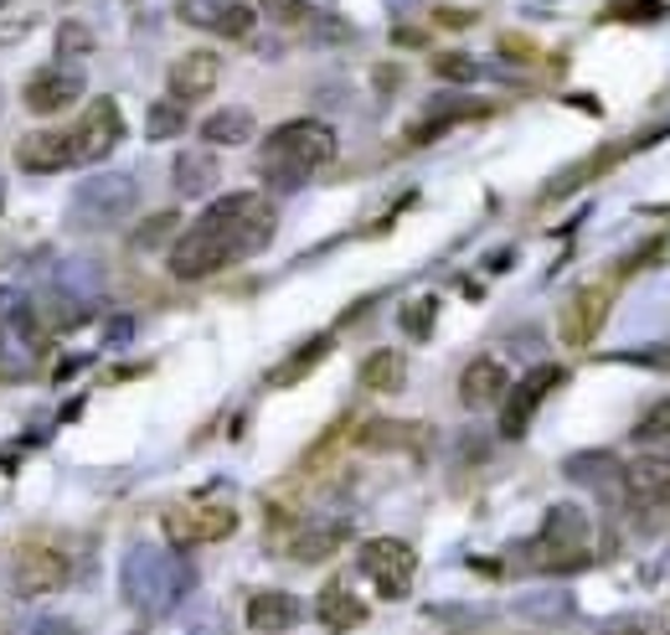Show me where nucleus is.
Masks as SVG:
<instances>
[{
	"label": "nucleus",
	"instance_id": "obj_1",
	"mask_svg": "<svg viewBox=\"0 0 670 635\" xmlns=\"http://www.w3.org/2000/svg\"><path fill=\"white\" fill-rule=\"evenodd\" d=\"M279 227V212L264 192H227L171 243V274L176 279H212L217 269L268 248Z\"/></svg>",
	"mask_w": 670,
	"mask_h": 635
},
{
	"label": "nucleus",
	"instance_id": "obj_2",
	"mask_svg": "<svg viewBox=\"0 0 670 635\" xmlns=\"http://www.w3.org/2000/svg\"><path fill=\"white\" fill-rule=\"evenodd\" d=\"M330 161H336V130L320 120H289L264 140V176L274 186H299Z\"/></svg>",
	"mask_w": 670,
	"mask_h": 635
},
{
	"label": "nucleus",
	"instance_id": "obj_3",
	"mask_svg": "<svg viewBox=\"0 0 670 635\" xmlns=\"http://www.w3.org/2000/svg\"><path fill=\"white\" fill-rule=\"evenodd\" d=\"M594 559V528H588V516L578 506H557L547 516V528L536 532L532 543V563L536 569H547V574H573L583 563Z\"/></svg>",
	"mask_w": 670,
	"mask_h": 635
},
{
	"label": "nucleus",
	"instance_id": "obj_4",
	"mask_svg": "<svg viewBox=\"0 0 670 635\" xmlns=\"http://www.w3.org/2000/svg\"><path fill=\"white\" fill-rule=\"evenodd\" d=\"M62 140H68V161H73V166H99V161H109L114 145L124 140L120 104H114V99H93V104L62 130Z\"/></svg>",
	"mask_w": 670,
	"mask_h": 635
},
{
	"label": "nucleus",
	"instance_id": "obj_5",
	"mask_svg": "<svg viewBox=\"0 0 670 635\" xmlns=\"http://www.w3.org/2000/svg\"><path fill=\"white\" fill-rule=\"evenodd\" d=\"M73 578V559L47 537H31L11 553V590L16 594H52Z\"/></svg>",
	"mask_w": 670,
	"mask_h": 635
},
{
	"label": "nucleus",
	"instance_id": "obj_6",
	"mask_svg": "<svg viewBox=\"0 0 670 635\" xmlns=\"http://www.w3.org/2000/svg\"><path fill=\"white\" fill-rule=\"evenodd\" d=\"M361 574L377 584L382 600H402V594L413 590V574H418V553L402 537H367L357 553Z\"/></svg>",
	"mask_w": 670,
	"mask_h": 635
},
{
	"label": "nucleus",
	"instance_id": "obj_7",
	"mask_svg": "<svg viewBox=\"0 0 670 635\" xmlns=\"http://www.w3.org/2000/svg\"><path fill=\"white\" fill-rule=\"evenodd\" d=\"M609 310H614V289H609V285H583V289H573V300H567L563 316H557L563 347H573V351L594 347V336L604 331Z\"/></svg>",
	"mask_w": 670,
	"mask_h": 635
},
{
	"label": "nucleus",
	"instance_id": "obj_8",
	"mask_svg": "<svg viewBox=\"0 0 670 635\" xmlns=\"http://www.w3.org/2000/svg\"><path fill=\"white\" fill-rule=\"evenodd\" d=\"M165 532L176 543H223L238 532V512L227 501H196V506H176L165 512Z\"/></svg>",
	"mask_w": 670,
	"mask_h": 635
},
{
	"label": "nucleus",
	"instance_id": "obj_9",
	"mask_svg": "<svg viewBox=\"0 0 670 635\" xmlns=\"http://www.w3.org/2000/svg\"><path fill=\"white\" fill-rule=\"evenodd\" d=\"M563 382V367H536V372H526L516 388H506V413H501V434L506 439H522L526 429H532L536 409H542V398L552 393Z\"/></svg>",
	"mask_w": 670,
	"mask_h": 635
},
{
	"label": "nucleus",
	"instance_id": "obj_10",
	"mask_svg": "<svg viewBox=\"0 0 670 635\" xmlns=\"http://www.w3.org/2000/svg\"><path fill=\"white\" fill-rule=\"evenodd\" d=\"M217 78H223V62H217V52H186V58L171 62V73H165V83H171V99L176 104H202V99H212V89H217Z\"/></svg>",
	"mask_w": 670,
	"mask_h": 635
},
{
	"label": "nucleus",
	"instance_id": "obj_11",
	"mask_svg": "<svg viewBox=\"0 0 670 635\" xmlns=\"http://www.w3.org/2000/svg\"><path fill=\"white\" fill-rule=\"evenodd\" d=\"M78 93H83V78H78L73 68H37V73L27 78L21 99H27L31 114L52 120V114H62L68 104H78Z\"/></svg>",
	"mask_w": 670,
	"mask_h": 635
},
{
	"label": "nucleus",
	"instance_id": "obj_12",
	"mask_svg": "<svg viewBox=\"0 0 670 635\" xmlns=\"http://www.w3.org/2000/svg\"><path fill=\"white\" fill-rule=\"evenodd\" d=\"M429 423H402V419H367L351 434V444L367 454H388V450H402V454H418L429 444Z\"/></svg>",
	"mask_w": 670,
	"mask_h": 635
},
{
	"label": "nucleus",
	"instance_id": "obj_13",
	"mask_svg": "<svg viewBox=\"0 0 670 635\" xmlns=\"http://www.w3.org/2000/svg\"><path fill=\"white\" fill-rule=\"evenodd\" d=\"M181 16L217 37H248L254 31V6L248 0H181Z\"/></svg>",
	"mask_w": 670,
	"mask_h": 635
},
{
	"label": "nucleus",
	"instance_id": "obj_14",
	"mask_svg": "<svg viewBox=\"0 0 670 635\" xmlns=\"http://www.w3.org/2000/svg\"><path fill=\"white\" fill-rule=\"evenodd\" d=\"M16 166L37 171V176H52V171H73L62 130H37V135H21V140H16Z\"/></svg>",
	"mask_w": 670,
	"mask_h": 635
},
{
	"label": "nucleus",
	"instance_id": "obj_15",
	"mask_svg": "<svg viewBox=\"0 0 670 635\" xmlns=\"http://www.w3.org/2000/svg\"><path fill=\"white\" fill-rule=\"evenodd\" d=\"M506 388H511V372L495 362V357H475L460 378V398L470 403V409H491V403H501Z\"/></svg>",
	"mask_w": 670,
	"mask_h": 635
},
{
	"label": "nucleus",
	"instance_id": "obj_16",
	"mask_svg": "<svg viewBox=\"0 0 670 635\" xmlns=\"http://www.w3.org/2000/svg\"><path fill=\"white\" fill-rule=\"evenodd\" d=\"M299 615H305V605H299L295 594L284 590H264L248 600V625H254L258 635H279V631H295Z\"/></svg>",
	"mask_w": 670,
	"mask_h": 635
},
{
	"label": "nucleus",
	"instance_id": "obj_17",
	"mask_svg": "<svg viewBox=\"0 0 670 635\" xmlns=\"http://www.w3.org/2000/svg\"><path fill=\"white\" fill-rule=\"evenodd\" d=\"M625 485L629 496L656 506V501H670V460L666 454H635L625 465Z\"/></svg>",
	"mask_w": 670,
	"mask_h": 635
},
{
	"label": "nucleus",
	"instance_id": "obj_18",
	"mask_svg": "<svg viewBox=\"0 0 670 635\" xmlns=\"http://www.w3.org/2000/svg\"><path fill=\"white\" fill-rule=\"evenodd\" d=\"M330 347H336V336H315V341H305V347L289 351V357L268 372V382H274V388H295V382H305L315 367L330 357Z\"/></svg>",
	"mask_w": 670,
	"mask_h": 635
},
{
	"label": "nucleus",
	"instance_id": "obj_19",
	"mask_svg": "<svg viewBox=\"0 0 670 635\" xmlns=\"http://www.w3.org/2000/svg\"><path fill=\"white\" fill-rule=\"evenodd\" d=\"M315 615H320L330 631H357V625L367 621V605H361V600L346 590V584H326V590H320V600H315Z\"/></svg>",
	"mask_w": 670,
	"mask_h": 635
},
{
	"label": "nucleus",
	"instance_id": "obj_20",
	"mask_svg": "<svg viewBox=\"0 0 670 635\" xmlns=\"http://www.w3.org/2000/svg\"><path fill=\"white\" fill-rule=\"evenodd\" d=\"M402 382H408V357H402V351L382 347L361 362V388H367V393H398Z\"/></svg>",
	"mask_w": 670,
	"mask_h": 635
},
{
	"label": "nucleus",
	"instance_id": "obj_21",
	"mask_svg": "<svg viewBox=\"0 0 670 635\" xmlns=\"http://www.w3.org/2000/svg\"><path fill=\"white\" fill-rule=\"evenodd\" d=\"M202 140L207 145H248L254 140V114L248 109H217L202 120Z\"/></svg>",
	"mask_w": 670,
	"mask_h": 635
},
{
	"label": "nucleus",
	"instance_id": "obj_22",
	"mask_svg": "<svg viewBox=\"0 0 670 635\" xmlns=\"http://www.w3.org/2000/svg\"><path fill=\"white\" fill-rule=\"evenodd\" d=\"M346 537V528H310V532H299L295 543H289V559L299 563H320L326 553H336Z\"/></svg>",
	"mask_w": 670,
	"mask_h": 635
},
{
	"label": "nucleus",
	"instance_id": "obj_23",
	"mask_svg": "<svg viewBox=\"0 0 670 635\" xmlns=\"http://www.w3.org/2000/svg\"><path fill=\"white\" fill-rule=\"evenodd\" d=\"M212 182H217V166H212V155H181V161H176V186L186 192V197L207 192Z\"/></svg>",
	"mask_w": 670,
	"mask_h": 635
},
{
	"label": "nucleus",
	"instance_id": "obj_24",
	"mask_svg": "<svg viewBox=\"0 0 670 635\" xmlns=\"http://www.w3.org/2000/svg\"><path fill=\"white\" fill-rule=\"evenodd\" d=\"M181 130H186V104H176V99H161V104L150 109V124H145L150 140H176Z\"/></svg>",
	"mask_w": 670,
	"mask_h": 635
},
{
	"label": "nucleus",
	"instance_id": "obj_25",
	"mask_svg": "<svg viewBox=\"0 0 670 635\" xmlns=\"http://www.w3.org/2000/svg\"><path fill=\"white\" fill-rule=\"evenodd\" d=\"M181 227V212H155V217H150V223H140L134 227V248H161L165 238H171V233H176Z\"/></svg>",
	"mask_w": 670,
	"mask_h": 635
},
{
	"label": "nucleus",
	"instance_id": "obj_26",
	"mask_svg": "<svg viewBox=\"0 0 670 635\" xmlns=\"http://www.w3.org/2000/svg\"><path fill=\"white\" fill-rule=\"evenodd\" d=\"M670 439V398H660L656 409L635 423V444H666Z\"/></svg>",
	"mask_w": 670,
	"mask_h": 635
},
{
	"label": "nucleus",
	"instance_id": "obj_27",
	"mask_svg": "<svg viewBox=\"0 0 670 635\" xmlns=\"http://www.w3.org/2000/svg\"><path fill=\"white\" fill-rule=\"evenodd\" d=\"M433 73L439 78H449V83H475V58H464V52H439L433 58Z\"/></svg>",
	"mask_w": 670,
	"mask_h": 635
},
{
	"label": "nucleus",
	"instance_id": "obj_28",
	"mask_svg": "<svg viewBox=\"0 0 670 635\" xmlns=\"http://www.w3.org/2000/svg\"><path fill=\"white\" fill-rule=\"evenodd\" d=\"M433 310H439L433 300H418V305H408V310H402V326H408V336H413V341H423V336H429Z\"/></svg>",
	"mask_w": 670,
	"mask_h": 635
},
{
	"label": "nucleus",
	"instance_id": "obj_29",
	"mask_svg": "<svg viewBox=\"0 0 670 635\" xmlns=\"http://www.w3.org/2000/svg\"><path fill=\"white\" fill-rule=\"evenodd\" d=\"M58 42H68V52H89V27H78V21H68V27L58 31Z\"/></svg>",
	"mask_w": 670,
	"mask_h": 635
},
{
	"label": "nucleus",
	"instance_id": "obj_30",
	"mask_svg": "<svg viewBox=\"0 0 670 635\" xmlns=\"http://www.w3.org/2000/svg\"><path fill=\"white\" fill-rule=\"evenodd\" d=\"M268 11L279 16V21H305V6L299 0H268Z\"/></svg>",
	"mask_w": 670,
	"mask_h": 635
},
{
	"label": "nucleus",
	"instance_id": "obj_31",
	"mask_svg": "<svg viewBox=\"0 0 670 635\" xmlns=\"http://www.w3.org/2000/svg\"><path fill=\"white\" fill-rule=\"evenodd\" d=\"M604 635H635V631H604Z\"/></svg>",
	"mask_w": 670,
	"mask_h": 635
}]
</instances>
